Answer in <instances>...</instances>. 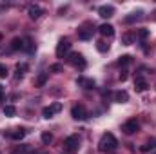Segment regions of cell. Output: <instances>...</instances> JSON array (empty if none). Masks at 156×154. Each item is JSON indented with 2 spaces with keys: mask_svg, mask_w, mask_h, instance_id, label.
I'll return each instance as SVG.
<instances>
[{
  "mask_svg": "<svg viewBox=\"0 0 156 154\" xmlns=\"http://www.w3.org/2000/svg\"><path fill=\"white\" fill-rule=\"evenodd\" d=\"M24 136H26V129H15V131L11 132V138H13L15 142H20V140H24Z\"/></svg>",
  "mask_w": 156,
  "mask_h": 154,
  "instance_id": "cell-14",
  "label": "cell"
},
{
  "mask_svg": "<svg viewBox=\"0 0 156 154\" xmlns=\"http://www.w3.org/2000/svg\"><path fill=\"white\" fill-rule=\"evenodd\" d=\"M60 111H62V103H53V105L42 109V116L49 120V118H53V116L56 114V113H60Z\"/></svg>",
  "mask_w": 156,
  "mask_h": 154,
  "instance_id": "cell-6",
  "label": "cell"
},
{
  "mask_svg": "<svg viewBox=\"0 0 156 154\" xmlns=\"http://www.w3.org/2000/svg\"><path fill=\"white\" fill-rule=\"evenodd\" d=\"M24 51H27V53H33V51H35V44L31 42V38L24 40Z\"/></svg>",
  "mask_w": 156,
  "mask_h": 154,
  "instance_id": "cell-18",
  "label": "cell"
},
{
  "mask_svg": "<svg viewBox=\"0 0 156 154\" xmlns=\"http://www.w3.org/2000/svg\"><path fill=\"white\" fill-rule=\"evenodd\" d=\"M4 114L5 116H15L16 114V109H15L13 105H5V107H4Z\"/></svg>",
  "mask_w": 156,
  "mask_h": 154,
  "instance_id": "cell-21",
  "label": "cell"
},
{
  "mask_svg": "<svg viewBox=\"0 0 156 154\" xmlns=\"http://www.w3.org/2000/svg\"><path fill=\"white\" fill-rule=\"evenodd\" d=\"M0 40H2V35H0Z\"/></svg>",
  "mask_w": 156,
  "mask_h": 154,
  "instance_id": "cell-31",
  "label": "cell"
},
{
  "mask_svg": "<svg viewBox=\"0 0 156 154\" xmlns=\"http://www.w3.org/2000/svg\"><path fill=\"white\" fill-rule=\"evenodd\" d=\"M129 64H131V56H129V54H123V56L118 58V65L125 67V65H129Z\"/></svg>",
  "mask_w": 156,
  "mask_h": 154,
  "instance_id": "cell-19",
  "label": "cell"
},
{
  "mask_svg": "<svg viewBox=\"0 0 156 154\" xmlns=\"http://www.w3.org/2000/svg\"><path fill=\"white\" fill-rule=\"evenodd\" d=\"M116 147H118V140L115 138V134H111V132H105L100 138V142H98V149L102 152H115Z\"/></svg>",
  "mask_w": 156,
  "mask_h": 154,
  "instance_id": "cell-1",
  "label": "cell"
},
{
  "mask_svg": "<svg viewBox=\"0 0 156 154\" xmlns=\"http://www.w3.org/2000/svg\"><path fill=\"white\" fill-rule=\"evenodd\" d=\"M134 87H136V91H138V93H144V91H147V87H149V85H147V82H145L142 76H138L136 80H134Z\"/></svg>",
  "mask_w": 156,
  "mask_h": 154,
  "instance_id": "cell-11",
  "label": "cell"
},
{
  "mask_svg": "<svg viewBox=\"0 0 156 154\" xmlns=\"http://www.w3.org/2000/svg\"><path fill=\"white\" fill-rule=\"evenodd\" d=\"M154 147H156V142H154Z\"/></svg>",
  "mask_w": 156,
  "mask_h": 154,
  "instance_id": "cell-32",
  "label": "cell"
},
{
  "mask_svg": "<svg viewBox=\"0 0 156 154\" xmlns=\"http://www.w3.org/2000/svg\"><path fill=\"white\" fill-rule=\"evenodd\" d=\"M120 80H122V82H125V80H127V71H125V69L120 73Z\"/></svg>",
  "mask_w": 156,
  "mask_h": 154,
  "instance_id": "cell-29",
  "label": "cell"
},
{
  "mask_svg": "<svg viewBox=\"0 0 156 154\" xmlns=\"http://www.w3.org/2000/svg\"><path fill=\"white\" fill-rule=\"evenodd\" d=\"M42 154H47V152H42Z\"/></svg>",
  "mask_w": 156,
  "mask_h": 154,
  "instance_id": "cell-33",
  "label": "cell"
},
{
  "mask_svg": "<svg viewBox=\"0 0 156 154\" xmlns=\"http://www.w3.org/2000/svg\"><path fill=\"white\" fill-rule=\"evenodd\" d=\"M96 49H98L100 53H105V51H109V44H105V42L100 40V42L96 44Z\"/></svg>",
  "mask_w": 156,
  "mask_h": 154,
  "instance_id": "cell-22",
  "label": "cell"
},
{
  "mask_svg": "<svg viewBox=\"0 0 156 154\" xmlns=\"http://www.w3.org/2000/svg\"><path fill=\"white\" fill-rule=\"evenodd\" d=\"M62 69H64V67H62L60 64H53V65L49 67V71H51V73H60Z\"/></svg>",
  "mask_w": 156,
  "mask_h": 154,
  "instance_id": "cell-26",
  "label": "cell"
},
{
  "mask_svg": "<svg viewBox=\"0 0 156 154\" xmlns=\"http://www.w3.org/2000/svg\"><path fill=\"white\" fill-rule=\"evenodd\" d=\"M115 102H118V103L129 102V94H127L125 91H116V93H115Z\"/></svg>",
  "mask_w": 156,
  "mask_h": 154,
  "instance_id": "cell-12",
  "label": "cell"
},
{
  "mask_svg": "<svg viewBox=\"0 0 156 154\" xmlns=\"http://www.w3.org/2000/svg\"><path fill=\"white\" fill-rule=\"evenodd\" d=\"M80 142H78V136L76 134H71V136H67L66 140H64V149H66V152H69V154H75L78 151V145Z\"/></svg>",
  "mask_w": 156,
  "mask_h": 154,
  "instance_id": "cell-2",
  "label": "cell"
},
{
  "mask_svg": "<svg viewBox=\"0 0 156 154\" xmlns=\"http://www.w3.org/2000/svg\"><path fill=\"white\" fill-rule=\"evenodd\" d=\"M42 142H44L45 145H49V143L53 142V134H51V132H44V134H42Z\"/></svg>",
  "mask_w": 156,
  "mask_h": 154,
  "instance_id": "cell-24",
  "label": "cell"
},
{
  "mask_svg": "<svg viewBox=\"0 0 156 154\" xmlns=\"http://www.w3.org/2000/svg\"><path fill=\"white\" fill-rule=\"evenodd\" d=\"M71 116H73L75 120H78V121H83V120H87V111H85V107H83L82 103H78V105H73Z\"/></svg>",
  "mask_w": 156,
  "mask_h": 154,
  "instance_id": "cell-3",
  "label": "cell"
},
{
  "mask_svg": "<svg viewBox=\"0 0 156 154\" xmlns=\"http://www.w3.org/2000/svg\"><path fill=\"white\" fill-rule=\"evenodd\" d=\"M153 147H154V143H145V145L142 147V152H149Z\"/></svg>",
  "mask_w": 156,
  "mask_h": 154,
  "instance_id": "cell-28",
  "label": "cell"
},
{
  "mask_svg": "<svg viewBox=\"0 0 156 154\" xmlns=\"http://www.w3.org/2000/svg\"><path fill=\"white\" fill-rule=\"evenodd\" d=\"M122 44H123V45H131V44H133V35H131V33H125V35L122 37Z\"/></svg>",
  "mask_w": 156,
  "mask_h": 154,
  "instance_id": "cell-23",
  "label": "cell"
},
{
  "mask_svg": "<svg viewBox=\"0 0 156 154\" xmlns=\"http://www.w3.org/2000/svg\"><path fill=\"white\" fill-rule=\"evenodd\" d=\"M98 29H100V35H104V37H107V38L115 37V27H113L111 24H104V26H100Z\"/></svg>",
  "mask_w": 156,
  "mask_h": 154,
  "instance_id": "cell-10",
  "label": "cell"
},
{
  "mask_svg": "<svg viewBox=\"0 0 156 154\" xmlns=\"http://www.w3.org/2000/svg\"><path fill=\"white\" fill-rule=\"evenodd\" d=\"M98 15L102 18H111L115 15V7L113 5H102V7H98Z\"/></svg>",
  "mask_w": 156,
  "mask_h": 154,
  "instance_id": "cell-9",
  "label": "cell"
},
{
  "mask_svg": "<svg viewBox=\"0 0 156 154\" xmlns=\"http://www.w3.org/2000/svg\"><path fill=\"white\" fill-rule=\"evenodd\" d=\"M151 154H156V152H151Z\"/></svg>",
  "mask_w": 156,
  "mask_h": 154,
  "instance_id": "cell-34",
  "label": "cell"
},
{
  "mask_svg": "<svg viewBox=\"0 0 156 154\" xmlns=\"http://www.w3.org/2000/svg\"><path fill=\"white\" fill-rule=\"evenodd\" d=\"M91 37H93V33H91L89 29H80V31H78V38L80 40H89Z\"/></svg>",
  "mask_w": 156,
  "mask_h": 154,
  "instance_id": "cell-17",
  "label": "cell"
},
{
  "mask_svg": "<svg viewBox=\"0 0 156 154\" xmlns=\"http://www.w3.org/2000/svg\"><path fill=\"white\" fill-rule=\"evenodd\" d=\"M27 13H29V18H31V20H38L40 16H42V13H44V9H42L40 5H35V4H33V5L27 7Z\"/></svg>",
  "mask_w": 156,
  "mask_h": 154,
  "instance_id": "cell-8",
  "label": "cell"
},
{
  "mask_svg": "<svg viewBox=\"0 0 156 154\" xmlns=\"http://www.w3.org/2000/svg\"><path fill=\"white\" fill-rule=\"evenodd\" d=\"M142 15H144L142 11H136V13H131L129 16H125V22H127V24H133V22H136V20H140V18H142Z\"/></svg>",
  "mask_w": 156,
  "mask_h": 154,
  "instance_id": "cell-16",
  "label": "cell"
},
{
  "mask_svg": "<svg viewBox=\"0 0 156 154\" xmlns=\"http://www.w3.org/2000/svg\"><path fill=\"white\" fill-rule=\"evenodd\" d=\"M147 37H149V29H140L138 31V38L140 40H145Z\"/></svg>",
  "mask_w": 156,
  "mask_h": 154,
  "instance_id": "cell-25",
  "label": "cell"
},
{
  "mask_svg": "<svg viewBox=\"0 0 156 154\" xmlns=\"http://www.w3.org/2000/svg\"><path fill=\"white\" fill-rule=\"evenodd\" d=\"M4 100V85H0V102Z\"/></svg>",
  "mask_w": 156,
  "mask_h": 154,
  "instance_id": "cell-30",
  "label": "cell"
},
{
  "mask_svg": "<svg viewBox=\"0 0 156 154\" xmlns=\"http://www.w3.org/2000/svg\"><path fill=\"white\" fill-rule=\"evenodd\" d=\"M5 76H7V67L0 64V78H5Z\"/></svg>",
  "mask_w": 156,
  "mask_h": 154,
  "instance_id": "cell-27",
  "label": "cell"
},
{
  "mask_svg": "<svg viewBox=\"0 0 156 154\" xmlns=\"http://www.w3.org/2000/svg\"><path fill=\"white\" fill-rule=\"evenodd\" d=\"M45 82H47V73L38 75V78H37V87H44V85H45Z\"/></svg>",
  "mask_w": 156,
  "mask_h": 154,
  "instance_id": "cell-20",
  "label": "cell"
},
{
  "mask_svg": "<svg viewBox=\"0 0 156 154\" xmlns=\"http://www.w3.org/2000/svg\"><path fill=\"white\" fill-rule=\"evenodd\" d=\"M69 64L71 65H75V67H78V69H85V58L80 54V53H71L69 54Z\"/></svg>",
  "mask_w": 156,
  "mask_h": 154,
  "instance_id": "cell-4",
  "label": "cell"
},
{
  "mask_svg": "<svg viewBox=\"0 0 156 154\" xmlns=\"http://www.w3.org/2000/svg\"><path fill=\"white\" fill-rule=\"evenodd\" d=\"M76 83L78 85H83L85 89H93V87H94V80H89V78H83V76L78 78Z\"/></svg>",
  "mask_w": 156,
  "mask_h": 154,
  "instance_id": "cell-13",
  "label": "cell"
},
{
  "mask_svg": "<svg viewBox=\"0 0 156 154\" xmlns=\"http://www.w3.org/2000/svg\"><path fill=\"white\" fill-rule=\"evenodd\" d=\"M20 49H24V40L13 38V42H11V51H20Z\"/></svg>",
  "mask_w": 156,
  "mask_h": 154,
  "instance_id": "cell-15",
  "label": "cell"
},
{
  "mask_svg": "<svg viewBox=\"0 0 156 154\" xmlns=\"http://www.w3.org/2000/svg\"><path fill=\"white\" fill-rule=\"evenodd\" d=\"M138 129H140V123H138L136 120H127V121L122 125V131H123L125 134H134Z\"/></svg>",
  "mask_w": 156,
  "mask_h": 154,
  "instance_id": "cell-7",
  "label": "cell"
},
{
  "mask_svg": "<svg viewBox=\"0 0 156 154\" xmlns=\"http://www.w3.org/2000/svg\"><path fill=\"white\" fill-rule=\"evenodd\" d=\"M69 49H71V42L69 40H60L58 45H56V56L58 58H64L69 53Z\"/></svg>",
  "mask_w": 156,
  "mask_h": 154,
  "instance_id": "cell-5",
  "label": "cell"
}]
</instances>
